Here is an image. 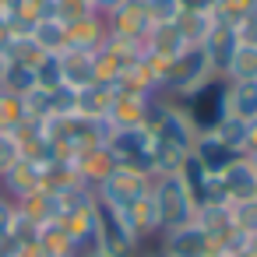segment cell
<instances>
[{
    "instance_id": "obj_1",
    "label": "cell",
    "mask_w": 257,
    "mask_h": 257,
    "mask_svg": "<svg viewBox=\"0 0 257 257\" xmlns=\"http://www.w3.org/2000/svg\"><path fill=\"white\" fill-rule=\"evenodd\" d=\"M176 106L183 109V116L194 123L197 134H211L229 116V106H225V78L211 74L201 88H194L183 99H176Z\"/></svg>"
},
{
    "instance_id": "obj_29",
    "label": "cell",
    "mask_w": 257,
    "mask_h": 257,
    "mask_svg": "<svg viewBox=\"0 0 257 257\" xmlns=\"http://www.w3.org/2000/svg\"><path fill=\"white\" fill-rule=\"evenodd\" d=\"M18 159H22V152H18L15 134H0V176H4V173H8Z\"/></svg>"
},
{
    "instance_id": "obj_18",
    "label": "cell",
    "mask_w": 257,
    "mask_h": 257,
    "mask_svg": "<svg viewBox=\"0 0 257 257\" xmlns=\"http://www.w3.org/2000/svg\"><path fill=\"white\" fill-rule=\"evenodd\" d=\"M225 106H229V116L253 123L257 120V81H225Z\"/></svg>"
},
{
    "instance_id": "obj_2",
    "label": "cell",
    "mask_w": 257,
    "mask_h": 257,
    "mask_svg": "<svg viewBox=\"0 0 257 257\" xmlns=\"http://www.w3.org/2000/svg\"><path fill=\"white\" fill-rule=\"evenodd\" d=\"M152 201H155L162 232H169V229H176V225H187V222H194V215H197V204H194V197L187 194L180 173H173V176H155V180H152ZM162 232H159V236H162Z\"/></svg>"
},
{
    "instance_id": "obj_30",
    "label": "cell",
    "mask_w": 257,
    "mask_h": 257,
    "mask_svg": "<svg viewBox=\"0 0 257 257\" xmlns=\"http://www.w3.org/2000/svg\"><path fill=\"white\" fill-rule=\"evenodd\" d=\"M236 36H239V46H243V50H257V15L243 18V22L236 25Z\"/></svg>"
},
{
    "instance_id": "obj_35",
    "label": "cell",
    "mask_w": 257,
    "mask_h": 257,
    "mask_svg": "<svg viewBox=\"0 0 257 257\" xmlns=\"http://www.w3.org/2000/svg\"><path fill=\"white\" fill-rule=\"evenodd\" d=\"M4 67H8V57H0V81H4Z\"/></svg>"
},
{
    "instance_id": "obj_36",
    "label": "cell",
    "mask_w": 257,
    "mask_h": 257,
    "mask_svg": "<svg viewBox=\"0 0 257 257\" xmlns=\"http://www.w3.org/2000/svg\"><path fill=\"white\" fill-rule=\"evenodd\" d=\"M208 257H229V253H222V250H211V253H208Z\"/></svg>"
},
{
    "instance_id": "obj_15",
    "label": "cell",
    "mask_w": 257,
    "mask_h": 257,
    "mask_svg": "<svg viewBox=\"0 0 257 257\" xmlns=\"http://www.w3.org/2000/svg\"><path fill=\"white\" fill-rule=\"evenodd\" d=\"M60 71H64V85L67 88H88L95 85V53H81V50H64L60 53Z\"/></svg>"
},
{
    "instance_id": "obj_7",
    "label": "cell",
    "mask_w": 257,
    "mask_h": 257,
    "mask_svg": "<svg viewBox=\"0 0 257 257\" xmlns=\"http://www.w3.org/2000/svg\"><path fill=\"white\" fill-rule=\"evenodd\" d=\"M201 50H204V57H208V64H211V74L225 78V74H229L232 57L239 53V36H236V25H229V22L215 18V25L208 29V36H204Z\"/></svg>"
},
{
    "instance_id": "obj_21",
    "label": "cell",
    "mask_w": 257,
    "mask_h": 257,
    "mask_svg": "<svg viewBox=\"0 0 257 257\" xmlns=\"http://www.w3.org/2000/svg\"><path fill=\"white\" fill-rule=\"evenodd\" d=\"M32 43L43 50V53H64L67 50V25L60 18H43L32 25Z\"/></svg>"
},
{
    "instance_id": "obj_34",
    "label": "cell",
    "mask_w": 257,
    "mask_h": 257,
    "mask_svg": "<svg viewBox=\"0 0 257 257\" xmlns=\"http://www.w3.org/2000/svg\"><path fill=\"white\" fill-rule=\"evenodd\" d=\"M78 257H109V253H106V250H99V246H92V250H81Z\"/></svg>"
},
{
    "instance_id": "obj_28",
    "label": "cell",
    "mask_w": 257,
    "mask_h": 257,
    "mask_svg": "<svg viewBox=\"0 0 257 257\" xmlns=\"http://www.w3.org/2000/svg\"><path fill=\"white\" fill-rule=\"evenodd\" d=\"M229 215H232V225L246 236H257V197L253 201H236L229 204Z\"/></svg>"
},
{
    "instance_id": "obj_10",
    "label": "cell",
    "mask_w": 257,
    "mask_h": 257,
    "mask_svg": "<svg viewBox=\"0 0 257 257\" xmlns=\"http://www.w3.org/2000/svg\"><path fill=\"white\" fill-rule=\"evenodd\" d=\"M152 138L162 141V145H169V148L180 152V155H190V152H194V141H197V131H194V123L183 116V109L173 102L169 113H166V116L159 120V127L152 131Z\"/></svg>"
},
{
    "instance_id": "obj_32",
    "label": "cell",
    "mask_w": 257,
    "mask_h": 257,
    "mask_svg": "<svg viewBox=\"0 0 257 257\" xmlns=\"http://www.w3.org/2000/svg\"><path fill=\"white\" fill-rule=\"evenodd\" d=\"M11 39H15V36H11V22H8L4 15H0V57H4V53H8V46H11Z\"/></svg>"
},
{
    "instance_id": "obj_4",
    "label": "cell",
    "mask_w": 257,
    "mask_h": 257,
    "mask_svg": "<svg viewBox=\"0 0 257 257\" xmlns=\"http://www.w3.org/2000/svg\"><path fill=\"white\" fill-rule=\"evenodd\" d=\"M145 194H152V176L141 173V169H131V166H113V173L95 187V197L116 211H123L127 204L141 201Z\"/></svg>"
},
{
    "instance_id": "obj_12",
    "label": "cell",
    "mask_w": 257,
    "mask_h": 257,
    "mask_svg": "<svg viewBox=\"0 0 257 257\" xmlns=\"http://www.w3.org/2000/svg\"><path fill=\"white\" fill-rule=\"evenodd\" d=\"M120 218H123V222H127V229L138 236V243H141V246H145L148 239H159V232H162V225H159V211H155L152 194H145L141 201L127 204V208L120 211Z\"/></svg>"
},
{
    "instance_id": "obj_22",
    "label": "cell",
    "mask_w": 257,
    "mask_h": 257,
    "mask_svg": "<svg viewBox=\"0 0 257 257\" xmlns=\"http://www.w3.org/2000/svg\"><path fill=\"white\" fill-rule=\"evenodd\" d=\"M180 180H183V187H187V194L194 197V204L201 208L204 201H208V187H211V173L194 159V155H187L183 162H180Z\"/></svg>"
},
{
    "instance_id": "obj_27",
    "label": "cell",
    "mask_w": 257,
    "mask_h": 257,
    "mask_svg": "<svg viewBox=\"0 0 257 257\" xmlns=\"http://www.w3.org/2000/svg\"><path fill=\"white\" fill-rule=\"evenodd\" d=\"M64 85V71H60V53H46L39 64H36V88H60Z\"/></svg>"
},
{
    "instance_id": "obj_25",
    "label": "cell",
    "mask_w": 257,
    "mask_h": 257,
    "mask_svg": "<svg viewBox=\"0 0 257 257\" xmlns=\"http://www.w3.org/2000/svg\"><path fill=\"white\" fill-rule=\"evenodd\" d=\"M0 88L22 99L25 92H32V88H36V67H25V64H11V60H8V67H4V81H0Z\"/></svg>"
},
{
    "instance_id": "obj_37",
    "label": "cell",
    "mask_w": 257,
    "mask_h": 257,
    "mask_svg": "<svg viewBox=\"0 0 257 257\" xmlns=\"http://www.w3.org/2000/svg\"><path fill=\"white\" fill-rule=\"evenodd\" d=\"M4 4H8V0H0V15H4Z\"/></svg>"
},
{
    "instance_id": "obj_6",
    "label": "cell",
    "mask_w": 257,
    "mask_h": 257,
    "mask_svg": "<svg viewBox=\"0 0 257 257\" xmlns=\"http://www.w3.org/2000/svg\"><path fill=\"white\" fill-rule=\"evenodd\" d=\"M109 155L116 166H131L152 176V131L134 123V127H116V134L109 138Z\"/></svg>"
},
{
    "instance_id": "obj_26",
    "label": "cell",
    "mask_w": 257,
    "mask_h": 257,
    "mask_svg": "<svg viewBox=\"0 0 257 257\" xmlns=\"http://www.w3.org/2000/svg\"><path fill=\"white\" fill-rule=\"evenodd\" d=\"M25 123V109H22V99L0 88V134H15L18 127Z\"/></svg>"
},
{
    "instance_id": "obj_13",
    "label": "cell",
    "mask_w": 257,
    "mask_h": 257,
    "mask_svg": "<svg viewBox=\"0 0 257 257\" xmlns=\"http://www.w3.org/2000/svg\"><path fill=\"white\" fill-rule=\"evenodd\" d=\"M109 29H106V18L102 15H85L78 22L67 25V50H81V53H95L102 43H106Z\"/></svg>"
},
{
    "instance_id": "obj_8",
    "label": "cell",
    "mask_w": 257,
    "mask_h": 257,
    "mask_svg": "<svg viewBox=\"0 0 257 257\" xmlns=\"http://www.w3.org/2000/svg\"><path fill=\"white\" fill-rule=\"evenodd\" d=\"M43 187H46V166L29 162V159H18L4 176H0V194H4L11 204L25 201L29 194H36Z\"/></svg>"
},
{
    "instance_id": "obj_20",
    "label": "cell",
    "mask_w": 257,
    "mask_h": 257,
    "mask_svg": "<svg viewBox=\"0 0 257 257\" xmlns=\"http://www.w3.org/2000/svg\"><path fill=\"white\" fill-rule=\"evenodd\" d=\"M36 246L43 250V257H78L74 239L67 236V229H64V222H60V218H53V222L39 225V232H36Z\"/></svg>"
},
{
    "instance_id": "obj_24",
    "label": "cell",
    "mask_w": 257,
    "mask_h": 257,
    "mask_svg": "<svg viewBox=\"0 0 257 257\" xmlns=\"http://www.w3.org/2000/svg\"><path fill=\"white\" fill-rule=\"evenodd\" d=\"M211 134H215L222 145H229L236 155H243V152H246V141H250V123L239 120V116H225Z\"/></svg>"
},
{
    "instance_id": "obj_5",
    "label": "cell",
    "mask_w": 257,
    "mask_h": 257,
    "mask_svg": "<svg viewBox=\"0 0 257 257\" xmlns=\"http://www.w3.org/2000/svg\"><path fill=\"white\" fill-rule=\"evenodd\" d=\"M95 243L109 257H138V250H141L138 236L127 229V222L120 218V211L109 208V204H102L99 197H95Z\"/></svg>"
},
{
    "instance_id": "obj_23",
    "label": "cell",
    "mask_w": 257,
    "mask_h": 257,
    "mask_svg": "<svg viewBox=\"0 0 257 257\" xmlns=\"http://www.w3.org/2000/svg\"><path fill=\"white\" fill-rule=\"evenodd\" d=\"M194 222L208 232L211 243H218L229 229H236V225H232V215H229V204H201L197 215H194Z\"/></svg>"
},
{
    "instance_id": "obj_16",
    "label": "cell",
    "mask_w": 257,
    "mask_h": 257,
    "mask_svg": "<svg viewBox=\"0 0 257 257\" xmlns=\"http://www.w3.org/2000/svg\"><path fill=\"white\" fill-rule=\"evenodd\" d=\"M211 176H222L229 166H232V159H236V152L229 148V145H222L215 134H197V141H194V152H190Z\"/></svg>"
},
{
    "instance_id": "obj_31",
    "label": "cell",
    "mask_w": 257,
    "mask_h": 257,
    "mask_svg": "<svg viewBox=\"0 0 257 257\" xmlns=\"http://www.w3.org/2000/svg\"><path fill=\"white\" fill-rule=\"evenodd\" d=\"M183 15H215L222 0H176Z\"/></svg>"
},
{
    "instance_id": "obj_17",
    "label": "cell",
    "mask_w": 257,
    "mask_h": 257,
    "mask_svg": "<svg viewBox=\"0 0 257 257\" xmlns=\"http://www.w3.org/2000/svg\"><path fill=\"white\" fill-rule=\"evenodd\" d=\"M113 99H116V85H106V81H95L88 88H78V116H109L113 109Z\"/></svg>"
},
{
    "instance_id": "obj_33",
    "label": "cell",
    "mask_w": 257,
    "mask_h": 257,
    "mask_svg": "<svg viewBox=\"0 0 257 257\" xmlns=\"http://www.w3.org/2000/svg\"><path fill=\"white\" fill-rule=\"evenodd\" d=\"M138 257H169V253H166V250H162V246L155 243V246H148V250L141 246V250H138Z\"/></svg>"
},
{
    "instance_id": "obj_14",
    "label": "cell",
    "mask_w": 257,
    "mask_h": 257,
    "mask_svg": "<svg viewBox=\"0 0 257 257\" xmlns=\"http://www.w3.org/2000/svg\"><path fill=\"white\" fill-rule=\"evenodd\" d=\"M71 166H74V176L85 183V187H99L109 173H113V155H109V148H88V152H81V155H71Z\"/></svg>"
},
{
    "instance_id": "obj_3",
    "label": "cell",
    "mask_w": 257,
    "mask_h": 257,
    "mask_svg": "<svg viewBox=\"0 0 257 257\" xmlns=\"http://www.w3.org/2000/svg\"><path fill=\"white\" fill-rule=\"evenodd\" d=\"M208 78H211V64H208L204 50H201V46H187V50L169 64V74H166L162 95L176 102V99L190 95L194 88H201Z\"/></svg>"
},
{
    "instance_id": "obj_19",
    "label": "cell",
    "mask_w": 257,
    "mask_h": 257,
    "mask_svg": "<svg viewBox=\"0 0 257 257\" xmlns=\"http://www.w3.org/2000/svg\"><path fill=\"white\" fill-rule=\"evenodd\" d=\"M18 208V215L22 218H29L32 225H46V222H53V218H60V204H57V194L53 190H36V194H29L25 201H18L15 204Z\"/></svg>"
},
{
    "instance_id": "obj_38",
    "label": "cell",
    "mask_w": 257,
    "mask_h": 257,
    "mask_svg": "<svg viewBox=\"0 0 257 257\" xmlns=\"http://www.w3.org/2000/svg\"><path fill=\"white\" fill-rule=\"evenodd\" d=\"M0 197H4V194H0Z\"/></svg>"
},
{
    "instance_id": "obj_9",
    "label": "cell",
    "mask_w": 257,
    "mask_h": 257,
    "mask_svg": "<svg viewBox=\"0 0 257 257\" xmlns=\"http://www.w3.org/2000/svg\"><path fill=\"white\" fill-rule=\"evenodd\" d=\"M159 246L169 257H208L215 250V243L208 239V232L197 222H187V225H176V229L162 232L159 236Z\"/></svg>"
},
{
    "instance_id": "obj_11",
    "label": "cell",
    "mask_w": 257,
    "mask_h": 257,
    "mask_svg": "<svg viewBox=\"0 0 257 257\" xmlns=\"http://www.w3.org/2000/svg\"><path fill=\"white\" fill-rule=\"evenodd\" d=\"M218 180H222V190H225L229 204H236V201H253V197H257V169H253V162H250L246 155H236L232 166H229Z\"/></svg>"
}]
</instances>
